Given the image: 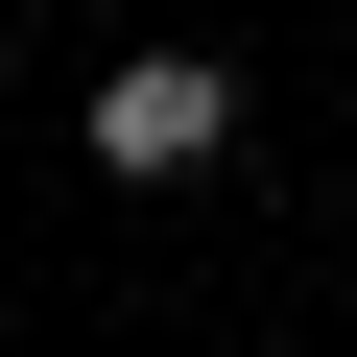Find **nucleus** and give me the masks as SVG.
<instances>
[{
    "mask_svg": "<svg viewBox=\"0 0 357 357\" xmlns=\"http://www.w3.org/2000/svg\"><path fill=\"white\" fill-rule=\"evenodd\" d=\"M215 143H238V48H119L96 72V167L119 191H191Z\"/></svg>",
    "mask_w": 357,
    "mask_h": 357,
    "instance_id": "nucleus-1",
    "label": "nucleus"
},
{
    "mask_svg": "<svg viewBox=\"0 0 357 357\" xmlns=\"http://www.w3.org/2000/svg\"><path fill=\"white\" fill-rule=\"evenodd\" d=\"M24 24H72V0H24Z\"/></svg>",
    "mask_w": 357,
    "mask_h": 357,
    "instance_id": "nucleus-2",
    "label": "nucleus"
}]
</instances>
